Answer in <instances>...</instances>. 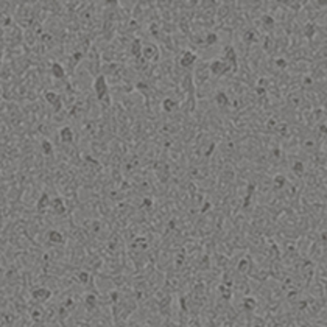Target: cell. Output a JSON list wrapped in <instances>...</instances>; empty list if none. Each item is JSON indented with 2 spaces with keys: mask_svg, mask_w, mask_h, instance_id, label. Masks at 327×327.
<instances>
[{
  "mask_svg": "<svg viewBox=\"0 0 327 327\" xmlns=\"http://www.w3.org/2000/svg\"><path fill=\"white\" fill-rule=\"evenodd\" d=\"M53 75L56 78H62L64 77V70H62V67L59 64H53Z\"/></svg>",
  "mask_w": 327,
  "mask_h": 327,
  "instance_id": "cell-1",
  "label": "cell"
}]
</instances>
